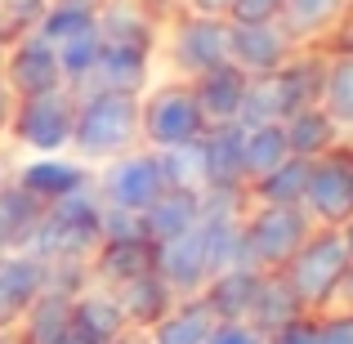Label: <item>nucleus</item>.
<instances>
[{
    "label": "nucleus",
    "instance_id": "1",
    "mask_svg": "<svg viewBox=\"0 0 353 344\" xmlns=\"http://www.w3.org/2000/svg\"><path fill=\"white\" fill-rule=\"evenodd\" d=\"M134 148H143L139 94H125V90H81L68 152L99 170L103 161H112L121 152H134Z\"/></svg>",
    "mask_w": 353,
    "mask_h": 344
},
{
    "label": "nucleus",
    "instance_id": "2",
    "mask_svg": "<svg viewBox=\"0 0 353 344\" xmlns=\"http://www.w3.org/2000/svg\"><path fill=\"white\" fill-rule=\"evenodd\" d=\"M99 241H103V197L90 183V188L45 206L32 255H41L45 264H90Z\"/></svg>",
    "mask_w": 353,
    "mask_h": 344
},
{
    "label": "nucleus",
    "instance_id": "3",
    "mask_svg": "<svg viewBox=\"0 0 353 344\" xmlns=\"http://www.w3.org/2000/svg\"><path fill=\"white\" fill-rule=\"evenodd\" d=\"M277 273H286V282L295 286V295H300V304L309 313L336 309L340 286H345V277L353 273L345 232L340 228H313L309 241L291 255V264L277 268Z\"/></svg>",
    "mask_w": 353,
    "mask_h": 344
},
{
    "label": "nucleus",
    "instance_id": "4",
    "mask_svg": "<svg viewBox=\"0 0 353 344\" xmlns=\"http://www.w3.org/2000/svg\"><path fill=\"white\" fill-rule=\"evenodd\" d=\"M318 228L309 219L304 206H259L250 201L246 215H241V250H246V264L277 273V268L291 264V255L309 241V232Z\"/></svg>",
    "mask_w": 353,
    "mask_h": 344
},
{
    "label": "nucleus",
    "instance_id": "5",
    "mask_svg": "<svg viewBox=\"0 0 353 344\" xmlns=\"http://www.w3.org/2000/svg\"><path fill=\"white\" fill-rule=\"evenodd\" d=\"M139 134L143 148L161 152V148H179L206 134V117L197 108L192 81H170V85H152L139 94Z\"/></svg>",
    "mask_w": 353,
    "mask_h": 344
},
{
    "label": "nucleus",
    "instance_id": "6",
    "mask_svg": "<svg viewBox=\"0 0 353 344\" xmlns=\"http://www.w3.org/2000/svg\"><path fill=\"white\" fill-rule=\"evenodd\" d=\"M94 192L103 197V206H121V210H139L143 215L165 192L161 156L152 148H134V152L112 156V161H103L94 170Z\"/></svg>",
    "mask_w": 353,
    "mask_h": 344
},
{
    "label": "nucleus",
    "instance_id": "7",
    "mask_svg": "<svg viewBox=\"0 0 353 344\" xmlns=\"http://www.w3.org/2000/svg\"><path fill=\"white\" fill-rule=\"evenodd\" d=\"M72 121H77V94L54 90V94L18 99L9 139L27 152H68L72 148Z\"/></svg>",
    "mask_w": 353,
    "mask_h": 344
},
{
    "label": "nucleus",
    "instance_id": "8",
    "mask_svg": "<svg viewBox=\"0 0 353 344\" xmlns=\"http://www.w3.org/2000/svg\"><path fill=\"white\" fill-rule=\"evenodd\" d=\"M304 210L318 228H340L353 215V152L340 143L336 152L318 156L304 188Z\"/></svg>",
    "mask_w": 353,
    "mask_h": 344
},
{
    "label": "nucleus",
    "instance_id": "9",
    "mask_svg": "<svg viewBox=\"0 0 353 344\" xmlns=\"http://www.w3.org/2000/svg\"><path fill=\"white\" fill-rule=\"evenodd\" d=\"M0 72H5V81L14 85L18 99L68 90L63 85V68H59V50H54V41L41 36L36 27H27V32L0 54Z\"/></svg>",
    "mask_w": 353,
    "mask_h": 344
},
{
    "label": "nucleus",
    "instance_id": "10",
    "mask_svg": "<svg viewBox=\"0 0 353 344\" xmlns=\"http://www.w3.org/2000/svg\"><path fill=\"white\" fill-rule=\"evenodd\" d=\"M170 63L183 81H197L201 72L228 63V18L188 14L170 32Z\"/></svg>",
    "mask_w": 353,
    "mask_h": 344
},
{
    "label": "nucleus",
    "instance_id": "11",
    "mask_svg": "<svg viewBox=\"0 0 353 344\" xmlns=\"http://www.w3.org/2000/svg\"><path fill=\"white\" fill-rule=\"evenodd\" d=\"M14 179L23 183L32 197H41L45 206H54V201L90 188V183H94V165H85L81 156H72V152H32L14 170Z\"/></svg>",
    "mask_w": 353,
    "mask_h": 344
},
{
    "label": "nucleus",
    "instance_id": "12",
    "mask_svg": "<svg viewBox=\"0 0 353 344\" xmlns=\"http://www.w3.org/2000/svg\"><path fill=\"white\" fill-rule=\"evenodd\" d=\"M295 54V41L282 23H228V63L246 77H268Z\"/></svg>",
    "mask_w": 353,
    "mask_h": 344
},
{
    "label": "nucleus",
    "instance_id": "13",
    "mask_svg": "<svg viewBox=\"0 0 353 344\" xmlns=\"http://www.w3.org/2000/svg\"><path fill=\"white\" fill-rule=\"evenodd\" d=\"M45 286H50V264L41 255L5 250L0 255V331H14Z\"/></svg>",
    "mask_w": 353,
    "mask_h": 344
},
{
    "label": "nucleus",
    "instance_id": "14",
    "mask_svg": "<svg viewBox=\"0 0 353 344\" xmlns=\"http://www.w3.org/2000/svg\"><path fill=\"white\" fill-rule=\"evenodd\" d=\"M157 273L170 282L174 295H201V286L210 282V255L201 224L170 241H157Z\"/></svg>",
    "mask_w": 353,
    "mask_h": 344
},
{
    "label": "nucleus",
    "instance_id": "15",
    "mask_svg": "<svg viewBox=\"0 0 353 344\" xmlns=\"http://www.w3.org/2000/svg\"><path fill=\"white\" fill-rule=\"evenodd\" d=\"M241 143H246V130H241L237 121H228V125H206V134H201L206 188L246 192V152H241Z\"/></svg>",
    "mask_w": 353,
    "mask_h": 344
},
{
    "label": "nucleus",
    "instance_id": "16",
    "mask_svg": "<svg viewBox=\"0 0 353 344\" xmlns=\"http://www.w3.org/2000/svg\"><path fill=\"white\" fill-rule=\"evenodd\" d=\"M246 85L250 77L237 68V63H219V68L201 72L192 81V94H197V108L206 117V125H228V121L241 117V103H246Z\"/></svg>",
    "mask_w": 353,
    "mask_h": 344
},
{
    "label": "nucleus",
    "instance_id": "17",
    "mask_svg": "<svg viewBox=\"0 0 353 344\" xmlns=\"http://www.w3.org/2000/svg\"><path fill=\"white\" fill-rule=\"evenodd\" d=\"M72 331L77 336H85L90 344H112L130 331L125 313H121L117 295L108 291V286L90 282L77 291V300H72Z\"/></svg>",
    "mask_w": 353,
    "mask_h": 344
},
{
    "label": "nucleus",
    "instance_id": "18",
    "mask_svg": "<svg viewBox=\"0 0 353 344\" xmlns=\"http://www.w3.org/2000/svg\"><path fill=\"white\" fill-rule=\"evenodd\" d=\"M157 268V241L134 237V241H99V250L90 255V282L117 291L121 282Z\"/></svg>",
    "mask_w": 353,
    "mask_h": 344
},
{
    "label": "nucleus",
    "instance_id": "19",
    "mask_svg": "<svg viewBox=\"0 0 353 344\" xmlns=\"http://www.w3.org/2000/svg\"><path fill=\"white\" fill-rule=\"evenodd\" d=\"M72 300H77V291L45 286L36 295V304L23 313V322L14 327V340L18 344H59L72 331Z\"/></svg>",
    "mask_w": 353,
    "mask_h": 344
},
{
    "label": "nucleus",
    "instance_id": "20",
    "mask_svg": "<svg viewBox=\"0 0 353 344\" xmlns=\"http://www.w3.org/2000/svg\"><path fill=\"white\" fill-rule=\"evenodd\" d=\"M117 304H121V313H125V322H130V331H148L157 318H165V313L174 309V300L179 295L170 291V282H165L161 273H139V277H130V282H121L117 286Z\"/></svg>",
    "mask_w": 353,
    "mask_h": 344
},
{
    "label": "nucleus",
    "instance_id": "21",
    "mask_svg": "<svg viewBox=\"0 0 353 344\" xmlns=\"http://www.w3.org/2000/svg\"><path fill=\"white\" fill-rule=\"evenodd\" d=\"M41 219H45V201L32 197L18 179H9L0 188V255L5 250H32Z\"/></svg>",
    "mask_w": 353,
    "mask_h": 344
},
{
    "label": "nucleus",
    "instance_id": "22",
    "mask_svg": "<svg viewBox=\"0 0 353 344\" xmlns=\"http://www.w3.org/2000/svg\"><path fill=\"white\" fill-rule=\"evenodd\" d=\"M259 282H264V268L228 264L201 286V300L210 304L215 318H250V304H255V295H259Z\"/></svg>",
    "mask_w": 353,
    "mask_h": 344
},
{
    "label": "nucleus",
    "instance_id": "23",
    "mask_svg": "<svg viewBox=\"0 0 353 344\" xmlns=\"http://www.w3.org/2000/svg\"><path fill=\"white\" fill-rule=\"evenodd\" d=\"M282 130H286V143H291V156H309V161H318V156L336 152L340 143H349L345 130L331 121V112L322 103H309L300 112H291L282 121Z\"/></svg>",
    "mask_w": 353,
    "mask_h": 344
},
{
    "label": "nucleus",
    "instance_id": "24",
    "mask_svg": "<svg viewBox=\"0 0 353 344\" xmlns=\"http://www.w3.org/2000/svg\"><path fill=\"white\" fill-rule=\"evenodd\" d=\"M148 72H152V50H130V45H103L94 63V77L85 90H125V94H143Z\"/></svg>",
    "mask_w": 353,
    "mask_h": 344
},
{
    "label": "nucleus",
    "instance_id": "25",
    "mask_svg": "<svg viewBox=\"0 0 353 344\" xmlns=\"http://www.w3.org/2000/svg\"><path fill=\"white\" fill-rule=\"evenodd\" d=\"M210 327H215V313L201 295H179L174 309L165 318H157L152 327L143 331L148 344H206Z\"/></svg>",
    "mask_w": 353,
    "mask_h": 344
},
{
    "label": "nucleus",
    "instance_id": "26",
    "mask_svg": "<svg viewBox=\"0 0 353 344\" xmlns=\"http://www.w3.org/2000/svg\"><path fill=\"white\" fill-rule=\"evenodd\" d=\"M309 156H286L282 165H273L268 174L246 183V201L259 206H304V188H309Z\"/></svg>",
    "mask_w": 353,
    "mask_h": 344
},
{
    "label": "nucleus",
    "instance_id": "27",
    "mask_svg": "<svg viewBox=\"0 0 353 344\" xmlns=\"http://www.w3.org/2000/svg\"><path fill=\"white\" fill-rule=\"evenodd\" d=\"M143 224H148V237L152 241H170V237H179V232L197 228L201 224V192L165 188L161 197L143 210Z\"/></svg>",
    "mask_w": 353,
    "mask_h": 344
},
{
    "label": "nucleus",
    "instance_id": "28",
    "mask_svg": "<svg viewBox=\"0 0 353 344\" xmlns=\"http://www.w3.org/2000/svg\"><path fill=\"white\" fill-rule=\"evenodd\" d=\"M304 304H300V295H295V286L286 282V273H264V282H259V295H255V304H250V318L246 322H255L264 336H273V331H282L286 322H295V318H304Z\"/></svg>",
    "mask_w": 353,
    "mask_h": 344
},
{
    "label": "nucleus",
    "instance_id": "29",
    "mask_svg": "<svg viewBox=\"0 0 353 344\" xmlns=\"http://www.w3.org/2000/svg\"><path fill=\"white\" fill-rule=\"evenodd\" d=\"M345 9H349V0H286L277 23L286 27V36L295 45H304V41H322V36L336 32Z\"/></svg>",
    "mask_w": 353,
    "mask_h": 344
},
{
    "label": "nucleus",
    "instance_id": "30",
    "mask_svg": "<svg viewBox=\"0 0 353 344\" xmlns=\"http://www.w3.org/2000/svg\"><path fill=\"white\" fill-rule=\"evenodd\" d=\"M99 36L103 45H130V50H152L157 45V27L130 0H112V5H99Z\"/></svg>",
    "mask_w": 353,
    "mask_h": 344
},
{
    "label": "nucleus",
    "instance_id": "31",
    "mask_svg": "<svg viewBox=\"0 0 353 344\" xmlns=\"http://www.w3.org/2000/svg\"><path fill=\"white\" fill-rule=\"evenodd\" d=\"M54 50H59L63 85H68L72 94H81V90L90 85V77H94L99 54H103V36H99V23H94V27H85V32H77V36H68V41H59Z\"/></svg>",
    "mask_w": 353,
    "mask_h": 344
},
{
    "label": "nucleus",
    "instance_id": "32",
    "mask_svg": "<svg viewBox=\"0 0 353 344\" xmlns=\"http://www.w3.org/2000/svg\"><path fill=\"white\" fill-rule=\"evenodd\" d=\"M318 103L345 130V139H353V54H331L327 59V77H322Z\"/></svg>",
    "mask_w": 353,
    "mask_h": 344
},
{
    "label": "nucleus",
    "instance_id": "33",
    "mask_svg": "<svg viewBox=\"0 0 353 344\" xmlns=\"http://www.w3.org/2000/svg\"><path fill=\"white\" fill-rule=\"evenodd\" d=\"M241 130H246V143H241V152H246V183L259 179V174H268L273 165H282L286 156H291V143H286L282 121H268V125H241Z\"/></svg>",
    "mask_w": 353,
    "mask_h": 344
},
{
    "label": "nucleus",
    "instance_id": "34",
    "mask_svg": "<svg viewBox=\"0 0 353 344\" xmlns=\"http://www.w3.org/2000/svg\"><path fill=\"white\" fill-rule=\"evenodd\" d=\"M94 23H99V0H50L41 23H36V32L59 45V41H68V36L94 27Z\"/></svg>",
    "mask_w": 353,
    "mask_h": 344
},
{
    "label": "nucleus",
    "instance_id": "35",
    "mask_svg": "<svg viewBox=\"0 0 353 344\" xmlns=\"http://www.w3.org/2000/svg\"><path fill=\"white\" fill-rule=\"evenodd\" d=\"M161 174H165V188H188L201 192L206 188V156H201V139L179 148H161Z\"/></svg>",
    "mask_w": 353,
    "mask_h": 344
},
{
    "label": "nucleus",
    "instance_id": "36",
    "mask_svg": "<svg viewBox=\"0 0 353 344\" xmlns=\"http://www.w3.org/2000/svg\"><path fill=\"white\" fill-rule=\"evenodd\" d=\"M134 237H148L143 215L139 210H121V206H103V241H134Z\"/></svg>",
    "mask_w": 353,
    "mask_h": 344
},
{
    "label": "nucleus",
    "instance_id": "37",
    "mask_svg": "<svg viewBox=\"0 0 353 344\" xmlns=\"http://www.w3.org/2000/svg\"><path fill=\"white\" fill-rule=\"evenodd\" d=\"M206 344H268V336L246 318H215Z\"/></svg>",
    "mask_w": 353,
    "mask_h": 344
},
{
    "label": "nucleus",
    "instance_id": "38",
    "mask_svg": "<svg viewBox=\"0 0 353 344\" xmlns=\"http://www.w3.org/2000/svg\"><path fill=\"white\" fill-rule=\"evenodd\" d=\"M318 344H353V309L318 313Z\"/></svg>",
    "mask_w": 353,
    "mask_h": 344
},
{
    "label": "nucleus",
    "instance_id": "39",
    "mask_svg": "<svg viewBox=\"0 0 353 344\" xmlns=\"http://www.w3.org/2000/svg\"><path fill=\"white\" fill-rule=\"evenodd\" d=\"M286 0H237L228 9V23H277Z\"/></svg>",
    "mask_w": 353,
    "mask_h": 344
},
{
    "label": "nucleus",
    "instance_id": "40",
    "mask_svg": "<svg viewBox=\"0 0 353 344\" xmlns=\"http://www.w3.org/2000/svg\"><path fill=\"white\" fill-rule=\"evenodd\" d=\"M268 344H318V313H304V318L286 322L282 331H273Z\"/></svg>",
    "mask_w": 353,
    "mask_h": 344
},
{
    "label": "nucleus",
    "instance_id": "41",
    "mask_svg": "<svg viewBox=\"0 0 353 344\" xmlns=\"http://www.w3.org/2000/svg\"><path fill=\"white\" fill-rule=\"evenodd\" d=\"M45 5H50V0H0V9H9V14H14L23 27H36V23H41Z\"/></svg>",
    "mask_w": 353,
    "mask_h": 344
},
{
    "label": "nucleus",
    "instance_id": "42",
    "mask_svg": "<svg viewBox=\"0 0 353 344\" xmlns=\"http://www.w3.org/2000/svg\"><path fill=\"white\" fill-rule=\"evenodd\" d=\"M331 54H353V5L345 9V18L331 32Z\"/></svg>",
    "mask_w": 353,
    "mask_h": 344
},
{
    "label": "nucleus",
    "instance_id": "43",
    "mask_svg": "<svg viewBox=\"0 0 353 344\" xmlns=\"http://www.w3.org/2000/svg\"><path fill=\"white\" fill-rule=\"evenodd\" d=\"M14 108H18V94H14V85L5 81V72H0V134H9V121H14Z\"/></svg>",
    "mask_w": 353,
    "mask_h": 344
},
{
    "label": "nucleus",
    "instance_id": "44",
    "mask_svg": "<svg viewBox=\"0 0 353 344\" xmlns=\"http://www.w3.org/2000/svg\"><path fill=\"white\" fill-rule=\"evenodd\" d=\"M233 5H237V0H188L192 14H210V18H228Z\"/></svg>",
    "mask_w": 353,
    "mask_h": 344
},
{
    "label": "nucleus",
    "instance_id": "45",
    "mask_svg": "<svg viewBox=\"0 0 353 344\" xmlns=\"http://www.w3.org/2000/svg\"><path fill=\"white\" fill-rule=\"evenodd\" d=\"M112 344H148V336H143V331H125V336L112 340Z\"/></svg>",
    "mask_w": 353,
    "mask_h": 344
},
{
    "label": "nucleus",
    "instance_id": "46",
    "mask_svg": "<svg viewBox=\"0 0 353 344\" xmlns=\"http://www.w3.org/2000/svg\"><path fill=\"white\" fill-rule=\"evenodd\" d=\"M340 232H345V246H349V259H353V215L340 224Z\"/></svg>",
    "mask_w": 353,
    "mask_h": 344
},
{
    "label": "nucleus",
    "instance_id": "47",
    "mask_svg": "<svg viewBox=\"0 0 353 344\" xmlns=\"http://www.w3.org/2000/svg\"><path fill=\"white\" fill-rule=\"evenodd\" d=\"M59 344H90V340H85V336H77V331H68V336H63Z\"/></svg>",
    "mask_w": 353,
    "mask_h": 344
},
{
    "label": "nucleus",
    "instance_id": "48",
    "mask_svg": "<svg viewBox=\"0 0 353 344\" xmlns=\"http://www.w3.org/2000/svg\"><path fill=\"white\" fill-rule=\"evenodd\" d=\"M9 179H14V174H9V170H5V161H0V188H5Z\"/></svg>",
    "mask_w": 353,
    "mask_h": 344
},
{
    "label": "nucleus",
    "instance_id": "49",
    "mask_svg": "<svg viewBox=\"0 0 353 344\" xmlns=\"http://www.w3.org/2000/svg\"><path fill=\"white\" fill-rule=\"evenodd\" d=\"M0 344H18V340H14V331H0Z\"/></svg>",
    "mask_w": 353,
    "mask_h": 344
},
{
    "label": "nucleus",
    "instance_id": "50",
    "mask_svg": "<svg viewBox=\"0 0 353 344\" xmlns=\"http://www.w3.org/2000/svg\"><path fill=\"white\" fill-rule=\"evenodd\" d=\"M349 152H353V143H349Z\"/></svg>",
    "mask_w": 353,
    "mask_h": 344
}]
</instances>
